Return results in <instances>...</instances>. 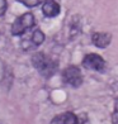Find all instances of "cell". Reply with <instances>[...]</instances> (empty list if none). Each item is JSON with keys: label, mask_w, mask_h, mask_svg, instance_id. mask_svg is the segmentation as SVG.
I'll list each match as a JSON object with an SVG mask.
<instances>
[{"label": "cell", "mask_w": 118, "mask_h": 124, "mask_svg": "<svg viewBox=\"0 0 118 124\" xmlns=\"http://www.w3.org/2000/svg\"><path fill=\"white\" fill-rule=\"evenodd\" d=\"M32 62L38 72L44 77H51L57 70V63L53 60L48 58L47 56H44L42 52H37L33 54Z\"/></svg>", "instance_id": "obj_1"}, {"label": "cell", "mask_w": 118, "mask_h": 124, "mask_svg": "<svg viewBox=\"0 0 118 124\" xmlns=\"http://www.w3.org/2000/svg\"><path fill=\"white\" fill-rule=\"evenodd\" d=\"M34 23H36V19H34V15L32 13L22 14L20 16H18L14 20V23L12 25V34L13 36L24 34L27 31H29L34 27Z\"/></svg>", "instance_id": "obj_2"}, {"label": "cell", "mask_w": 118, "mask_h": 124, "mask_svg": "<svg viewBox=\"0 0 118 124\" xmlns=\"http://www.w3.org/2000/svg\"><path fill=\"white\" fill-rule=\"evenodd\" d=\"M62 78L64 81L72 87H79L83 84V75L81 71L76 66H69L65 71L62 72Z\"/></svg>", "instance_id": "obj_3"}, {"label": "cell", "mask_w": 118, "mask_h": 124, "mask_svg": "<svg viewBox=\"0 0 118 124\" xmlns=\"http://www.w3.org/2000/svg\"><path fill=\"white\" fill-rule=\"evenodd\" d=\"M83 66L88 70H92V71L103 72L105 70V61L103 60L102 56L95 54V53H89L84 57Z\"/></svg>", "instance_id": "obj_4"}, {"label": "cell", "mask_w": 118, "mask_h": 124, "mask_svg": "<svg viewBox=\"0 0 118 124\" xmlns=\"http://www.w3.org/2000/svg\"><path fill=\"white\" fill-rule=\"evenodd\" d=\"M42 13L47 18H55L60 14V5L55 0H46L42 5Z\"/></svg>", "instance_id": "obj_5"}, {"label": "cell", "mask_w": 118, "mask_h": 124, "mask_svg": "<svg viewBox=\"0 0 118 124\" xmlns=\"http://www.w3.org/2000/svg\"><path fill=\"white\" fill-rule=\"evenodd\" d=\"M112 41V34L110 33H104V32H98L94 33L92 36V42L94 46H97L99 48H105L109 46V43Z\"/></svg>", "instance_id": "obj_6"}, {"label": "cell", "mask_w": 118, "mask_h": 124, "mask_svg": "<svg viewBox=\"0 0 118 124\" xmlns=\"http://www.w3.org/2000/svg\"><path fill=\"white\" fill-rule=\"evenodd\" d=\"M51 124H79V118L71 111H66L53 118Z\"/></svg>", "instance_id": "obj_7"}, {"label": "cell", "mask_w": 118, "mask_h": 124, "mask_svg": "<svg viewBox=\"0 0 118 124\" xmlns=\"http://www.w3.org/2000/svg\"><path fill=\"white\" fill-rule=\"evenodd\" d=\"M43 42H44V34L41 29H36L31 36V47L33 48V47L41 46Z\"/></svg>", "instance_id": "obj_8"}, {"label": "cell", "mask_w": 118, "mask_h": 124, "mask_svg": "<svg viewBox=\"0 0 118 124\" xmlns=\"http://www.w3.org/2000/svg\"><path fill=\"white\" fill-rule=\"evenodd\" d=\"M19 3H22L23 5L28 8H34V7H38V5H41L42 3H44L46 0H18Z\"/></svg>", "instance_id": "obj_9"}, {"label": "cell", "mask_w": 118, "mask_h": 124, "mask_svg": "<svg viewBox=\"0 0 118 124\" xmlns=\"http://www.w3.org/2000/svg\"><path fill=\"white\" fill-rule=\"evenodd\" d=\"M112 123L118 124V98L114 101V111H113V114H112Z\"/></svg>", "instance_id": "obj_10"}, {"label": "cell", "mask_w": 118, "mask_h": 124, "mask_svg": "<svg viewBox=\"0 0 118 124\" xmlns=\"http://www.w3.org/2000/svg\"><path fill=\"white\" fill-rule=\"evenodd\" d=\"M7 8H8L7 0H0V16L5 14V12H7Z\"/></svg>", "instance_id": "obj_11"}]
</instances>
